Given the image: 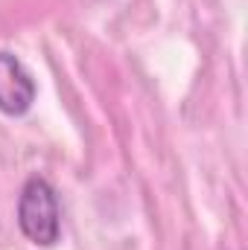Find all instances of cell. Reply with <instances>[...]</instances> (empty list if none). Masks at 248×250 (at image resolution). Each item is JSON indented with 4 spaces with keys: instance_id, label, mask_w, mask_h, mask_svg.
<instances>
[{
    "instance_id": "obj_1",
    "label": "cell",
    "mask_w": 248,
    "mask_h": 250,
    "mask_svg": "<svg viewBox=\"0 0 248 250\" xmlns=\"http://www.w3.org/2000/svg\"><path fill=\"white\" fill-rule=\"evenodd\" d=\"M18 227L35 248H53L62 239V209L53 184L41 175L24 181L18 195Z\"/></svg>"
},
{
    "instance_id": "obj_2",
    "label": "cell",
    "mask_w": 248,
    "mask_h": 250,
    "mask_svg": "<svg viewBox=\"0 0 248 250\" xmlns=\"http://www.w3.org/2000/svg\"><path fill=\"white\" fill-rule=\"evenodd\" d=\"M35 79L15 53L0 50V114L24 117L35 102Z\"/></svg>"
}]
</instances>
